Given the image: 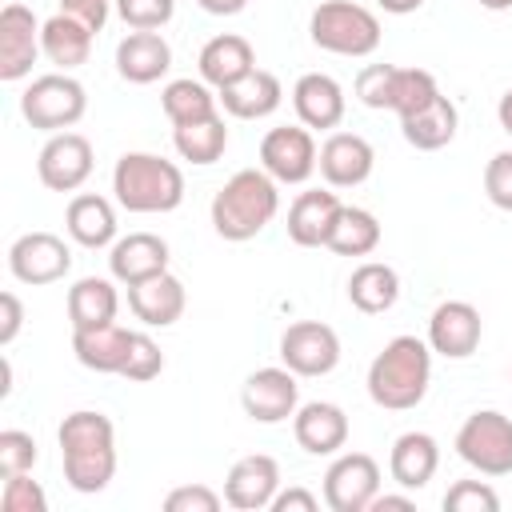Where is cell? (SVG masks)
I'll return each mask as SVG.
<instances>
[{
    "label": "cell",
    "mask_w": 512,
    "mask_h": 512,
    "mask_svg": "<svg viewBox=\"0 0 512 512\" xmlns=\"http://www.w3.org/2000/svg\"><path fill=\"white\" fill-rule=\"evenodd\" d=\"M292 108H296V116H300L304 128L328 132V128H336L344 120V108L348 104H344V88H340L336 76H328V72H304L292 84Z\"/></svg>",
    "instance_id": "cell-21"
},
{
    "label": "cell",
    "mask_w": 512,
    "mask_h": 512,
    "mask_svg": "<svg viewBox=\"0 0 512 512\" xmlns=\"http://www.w3.org/2000/svg\"><path fill=\"white\" fill-rule=\"evenodd\" d=\"M84 112H88V92L68 72L36 76L20 92V116L40 132H68L72 124L84 120Z\"/></svg>",
    "instance_id": "cell-6"
},
{
    "label": "cell",
    "mask_w": 512,
    "mask_h": 512,
    "mask_svg": "<svg viewBox=\"0 0 512 512\" xmlns=\"http://www.w3.org/2000/svg\"><path fill=\"white\" fill-rule=\"evenodd\" d=\"M64 228L80 248H112L116 244V208L108 196L80 192L68 200Z\"/></svg>",
    "instance_id": "cell-27"
},
{
    "label": "cell",
    "mask_w": 512,
    "mask_h": 512,
    "mask_svg": "<svg viewBox=\"0 0 512 512\" xmlns=\"http://www.w3.org/2000/svg\"><path fill=\"white\" fill-rule=\"evenodd\" d=\"M308 36L316 48H324L332 56L360 60V56H372L380 48V20L364 4L324 0V4H316L312 20H308Z\"/></svg>",
    "instance_id": "cell-5"
},
{
    "label": "cell",
    "mask_w": 512,
    "mask_h": 512,
    "mask_svg": "<svg viewBox=\"0 0 512 512\" xmlns=\"http://www.w3.org/2000/svg\"><path fill=\"white\" fill-rule=\"evenodd\" d=\"M496 120H500V128L512 136V88L500 96V104H496Z\"/></svg>",
    "instance_id": "cell-50"
},
{
    "label": "cell",
    "mask_w": 512,
    "mask_h": 512,
    "mask_svg": "<svg viewBox=\"0 0 512 512\" xmlns=\"http://www.w3.org/2000/svg\"><path fill=\"white\" fill-rule=\"evenodd\" d=\"M96 152L92 140L80 132H52L36 156V176L48 192H76L92 176Z\"/></svg>",
    "instance_id": "cell-11"
},
{
    "label": "cell",
    "mask_w": 512,
    "mask_h": 512,
    "mask_svg": "<svg viewBox=\"0 0 512 512\" xmlns=\"http://www.w3.org/2000/svg\"><path fill=\"white\" fill-rule=\"evenodd\" d=\"M440 96V84L432 72L424 68H396V84H392V112L396 116H412L424 104H432Z\"/></svg>",
    "instance_id": "cell-36"
},
{
    "label": "cell",
    "mask_w": 512,
    "mask_h": 512,
    "mask_svg": "<svg viewBox=\"0 0 512 512\" xmlns=\"http://www.w3.org/2000/svg\"><path fill=\"white\" fill-rule=\"evenodd\" d=\"M216 88L204 84V80H192V76H180V80H168L164 92H160V108L164 116L176 124H192V120H204V116H216Z\"/></svg>",
    "instance_id": "cell-33"
},
{
    "label": "cell",
    "mask_w": 512,
    "mask_h": 512,
    "mask_svg": "<svg viewBox=\"0 0 512 512\" xmlns=\"http://www.w3.org/2000/svg\"><path fill=\"white\" fill-rule=\"evenodd\" d=\"M20 324H24V304L16 292H0V344L8 348L16 336H20Z\"/></svg>",
    "instance_id": "cell-45"
},
{
    "label": "cell",
    "mask_w": 512,
    "mask_h": 512,
    "mask_svg": "<svg viewBox=\"0 0 512 512\" xmlns=\"http://www.w3.org/2000/svg\"><path fill=\"white\" fill-rule=\"evenodd\" d=\"M116 16L132 32H156L176 16V0H116Z\"/></svg>",
    "instance_id": "cell-37"
},
{
    "label": "cell",
    "mask_w": 512,
    "mask_h": 512,
    "mask_svg": "<svg viewBox=\"0 0 512 512\" xmlns=\"http://www.w3.org/2000/svg\"><path fill=\"white\" fill-rule=\"evenodd\" d=\"M384 12H392V16H408V12H416L424 0H376Z\"/></svg>",
    "instance_id": "cell-49"
},
{
    "label": "cell",
    "mask_w": 512,
    "mask_h": 512,
    "mask_svg": "<svg viewBox=\"0 0 512 512\" xmlns=\"http://www.w3.org/2000/svg\"><path fill=\"white\" fill-rule=\"evenodd\" d=\"M172 68V44L160 32H128L116 44V72L128 84H156Z\"/></svg>",
    "instance_id": "cell-23"
},
{
    "label": "cell",
    "mask_w": 512,
    "mask_h": 512,
    "mask_svg": "<svg viewBox=\"0 0 512 512\" xmlns=\"http://www.w3.org/2000/svg\"><path fill=\"white\" fill-rule=\"evenodd\" d=\"M208 16H236V12H244L248 8V0H196Z\"/></svg>",
    "instance_id": "cell-48"
},
{
    "label": "cell",
    "mask_w": 512,
    "mask_h": 512,
    "mask_svg": "<svg viewBox=\"0 0 512 512\" xmlns=\"http://www.w3.org/2000/svg\"><path fill=\"white\" fill-rule=\"evenodd\" d=\"M380 496V464L368 452H344L324 472V504L332 512H368Z\"/></svg>",
    "instance_id": "cell-9"
},
{
    "label": "cell",
    "mask_w": 512,
    "mask_h": 512,
    "mask_svg": "<svg viewBox=\"0 0 512 512\" xmlns=\"http://www.w3.org/2000/svg\"><path fill=\"white\" fill-rule=\"evenodd\" d=\"M484 192L500 212H512V148L496 152L484 164Z\"/></svg>",
    "instance_id": "cell-43"
},
{
    "label": "cell",
    "mask_w": 512,
    "mask_h": 512,
    "mask_svg": "<svg viewBox=\"0 0 512 512\" xmlns=\"http://www.w3.org/2000/svg\"><path fill=\"white\" fill-rule=\"evenodd\" d=\"M72 352L84 368L120 376L128 364V352H132V332L120 328L116 320L96 324V328H72Z\"/></svg>",
    "instance_id": "cell-25"
},
{
    "label": "cell",
    "mask_w": 512,
    "mask_h": 512,
    "mask_svg": "<svg viewBox=\"0 0 512 512\" xmlns=\"http://www.w3.org/2000/svg\"><path fill=\"white\" fill-rule=\"evenodd\" d=\"M320 500L308 488H284L272 496V512H316Z\"/></svg>",
    "instance_id": "cell-46"
},
{
    "label": "cell",
    "mask_w": 512,
    "mask_h": 512,
    "mask_svg": "<svg viewBox=\"0 0 512 512\" xmlns=\"http://www.w3.org/2000/svg\"><path fill=\"white\" fill-rule=\"evenodd\" d=\"M316 160H320V148L304 124L268 128L260 140V168L276 184H304L316 172Z\"/></svg>",
    "instance_id": "cell-8"
},
{
    "label": "cell",
    "mask_w": 512,
    "mask_h": 512,
    "mask_svg": "<svg viewBox=\"0 0 512 512\" xmlns=\"http://www.w3.org/2000/svg\"><path fill=\"white\" fill-rule=\"evenodd\" d=\"M40 20L28 4H4L0 8V80H24L36 64L40 48Z\"/></svg>",
    "instance_id": "cell-14"
},
{
    "label": "cell",
    "mask_w": 512,
    "mask_h": 512,
    "mask_svg": "<svg viewBox=\"0 0 512 512\" xmlns=\"http://www.w3.org/2000/svg\"><path fill=\"white\" fill-rule=\"evenodd\" d=\"M328 248L336 256H368L380 248V220L368 208H352L344 204L336 216V228L328 236Z\"/></svg>",
    "instance_id": "cell-35"
},
{
    "label": "cell",
    "mask_w": 512,
    "mask_h": 512,
    "mask_svg": "<svg viewBox=\"0 0 512 512\" xmlns=\"http://www.w3.org/2000/svg\"><path fill=\"white\" fill-rule=\"evenodd\" d=\"M112 192L124 212H172L184 200V172L156 152H124L112 168Z\"/></svg>",
    "instance_id": "cell-4"
},
{
    "label": "cell",
    "mask_w": 512,
    "mask_h": 512,
    "mask_svg": "<svg viewBox=\"0 0 512 512\" xmlns=\"http://www.w3.org/2000/svg\"><path fill=\"white\" fill-rule=\"evenodd\" d=\"M276 492H280V464L268 452L240 456L228 468V476H224V504H232L240 512L272 508V496Z\"/></svg>",
    "instance_id": "cell-16"
},
{
    "label": "cell",
    "mask_w": 512,
    "mask_h": 512,
    "mask_svg": "<svg viewBox=\"0 0 512 512\" xmlns=\"http://www.w3.org/2000/svg\"><path fill=\"white\" fill-rule=\"evenodd\" d=\"M456 128H460V112H456V104H452L444 92H440L432 104H424L420 112L400 116L404 140H408L412 148H420V152H436V148L452 144Z\"/></svg>",
    "instance_id": "cell-30"
},
{
    "label": "cell",
    "mask_w": 512,
    "mask_h": 512,
    "mask_svg": "<svg viewBox=\"0 0 512 512\" xmlns=\"http://www.w3.org/2000/svg\"><path fill=\"white\" fill-rule=\"evenodd\" d=\"M320 176L328 188H356L372 176L376 168V152L364 136L356 132H332L324 144H320V160H316Z\"/></svg>",
    "instance_id": "cell-17"
},
{
    "label": "cell",
    "mask_w": 512,
    "mask_h": 512,
    "mask_svg": "<svg viewBox=\"0 0 512 512\" xmlns=\"http://www.w3.org/2000/svg\"><path fill=\"white\" fill-rule=\"evenodd\" d=\"M480 8H488V12H508L512 8V0H476Z\"/></svg>",
    "instance_id": "cell-51"
},
{
    "label": "cell",
    "mask_w": 512,
    "mask_h": 512,
    "mask_svg": "<svg viewBox=\"0 0 512 512\" xmlns=\"http://www.w3.org/2000/svg\"><path fill=\"white\" fill-rule=\"evenodd\" d=\"M280 364L296 376H328L340 364V336L320 320H296L280 332Z\"/></svg>",
    "instance_id": "cell-10"
},
{
    "label": "cell",
    "mask_w": 512,
    "mask_h": 512,
    "mask_svg": "<svg viewBox=\"0 0 512 512\" xmlns=\"http://www.w3.org/2000/svg\"><path fill=\"white\" fill-rule=\"evenodd\" d=\"M196 68H200V80L220 92V88L244 80V76L256 68V52H252V44H248L244 36L220 32V36H212V40L200 48Z\"/></svg>",
    "instance_id": "cell-22"
},
{
    "label": "cell",
    "mask_w": 512,
    "mask_h": 512,
    "mask_svg": "<svg viewBox=\"0 0 512 512\" xmlns=\"http://www.w3.org/2000/svg\"><path fill=\"white\" fill-rule=\"evenodd\" d=\"M440 468V444L436 436L428 432H404L392 440V452H388V472L400 488L408 492H420Z\"/></svg>",
    "instance_id": "cell-26"
},
{
    "label": "cell",
    "mask_w": 512,
    "mask_h": 512,
    "mask_svg": "<svg viewBox=\"0 0 512 512\" xmlns=\"http://www.w3.org/2000/svg\"><path fill=\"white\" fill-rule=\"evenodd\" d=\"M216 508H220V496L204 484H184L164 496V512H216Z\"/></svg>",
    "instance_id": "cell-44"
},
{
    "label": "cell",
    "mask_w": 512,
    "mask_h": 512,
    "mask_svg": "<svg viewBox=\"0 0 512 512\" xmlns=\"http://www.w3.org/2000/svg\"><path fill=\"white\" fill-rule=\"evenodd\" d=\"M36 440L20 428H4L0 432V480L4 476H20V472H32L36 464Z\"/></svg>",
    "instance_id": "cell-40"
},
{
    "label": "cell",
    "mask_w": 512,
    "mask_h": 512,
    "mask_svg": "<svg viewBox=\"0 0 512 512\" xmlns=\"http://www.w3.org/2000/svg\"><path fill=\"white\" fill-rule=\"evenodd\" d=\"M184 284L172 272H160L152 280H140L128 288V308L136 312V320H144L148 328H172L184 316Z\"/></svg>",
    "instance_id": "cell-24"
},
{
    "label": "cell",
    "mask_w": 512,
    "mask_h": 512,
    "mask_svg": "<svg viewBox=\"0 0 512 512\" xmlns=\"http://www.w3.org/2000/svg\"><path fill=\"white\" fill-rule=\"evenodd\" d=\"M348 300L352 308H360L364 316H380L400 300V276L392 264L384 260H364L360 268H352L348 276Z\"/></svg>",
    "instance_id": "cell-31"
},
{
    "label": "cell",
    "mask_w": 512,
    "mask_h": 512,
    "mask_svg": "<svg viewBox=\"0 0 512 512\" xmlns=\"http://www.w3.org/2000/svg\"><path fill=\"white\" fill-rule=\"evenodd\" d=\"M280 212V192L276 180L264 168H240L224 180V188L212 196V228L220 240L244 244L252 236H260Z\"/></svg>",
    "instance_id": "cell-3"
},
{
    "label": "cell",
    "mask_w": 512,
    "mask_h": 512,
    "mask_svg": "<svg viewBox=\"0 0 512 512\" xmlns=\"http://www.w3.org/2000/svg\"><path fill=\"white\" fill-rule=\"evenodd\" d=\"M92 36H96V32H92L84 20H76V16H68V12H56V16H48L44 28H40V48H44L48 64H56L60 72H72V68H80V64L88 60Z\"/></svg>",
    "instance_id": "cell-29"
},
{
    "label": "cell",
    "mask_w": 512,
    "mask_h": 512,
    "mask_svg": "<svg viewBox=\"0 0 512 512\" xmlns=\"http://www.w3.org/2000/svg\"><path fill=\"white\" fill-rule=\"evenodd\" d=\"M60 4H64V0H60Z\"/></svg>",
    "instance_id": "cell-52"
},
{
    "label": "cell",
    "mask_w": 512,
    "mask_h": 512,
    "mask_svg": "<svg viewBox=\"0 0 512 512\" xmlns=\"http://www.w3.org/2000/svg\"><path fill=\"white\" fill-rule=\"evenodd\" d=\"M368 396L388 412H408L428 396L432 348L420 336H392L368 364Z\"/></svg>",
    "instance_id": "cell-2"
},
{
    "label": "cell",
    "mask_w": 512,
    "mask_h": 512,
    "mask_svg": "<svg viewBox=\"0 0 512 512\" xmlns=\"http://www.w3.org/2000/svg\"><path fill=\"white\" fill-rule=\"evenodd\" d=\"M412 508H416L412 496H388V492H380L372 500V512H412Z\"/></svg>",
    "instance_id": "cell-47"
},
{
    "label": "cell",
    "mask_w": 512,
    "mask_h": 512,
    "mask_svg": "<svg viewBox=\"0 0 512 512\" xmlns=\"http://www.w3.org/2000/svg\"><path fill=\"white\" fill-rule=\"evenodd\" d=\"M108 272L124 288L168 272V240H160L156 232H128V236H120L112 244V252H108Z\"/></svg>",
    "instance_id": "cell-19"
},
{
    "label": "cell",
    "mask_w": 512,
    "mask_h": 512,
    "mask_svg": "<svg viewBox=\"0 0 512 512\" xmlns=\"http://www.w3.org/2000/svg\"><path fill=\"white\" fill-rule=\"evenodd\" d=\"M8 272L20 284H56L72 272V248L56 232H24L8 248Z\"/></svg>",
    "instance_id": "cell-12"
},
{
    "label": "cell",
    "mask_w": 512,
    "mask_h": 512,
    "mask_svg": "<svg viewBox=\"0 0 512 512\" xmlns=\"http://www.w3.org/2000/svg\"><path fill=\"white\" fill-rule=\"evenodd\" d=\"M340 196L324 192V188H308L288 204V240L300 248H328V236L336 228L340 216Z\"/></svg>",
    "instance_id": "cell-20"
},
{
    "label": "cell",
    "mask_w": 512,
    "mask_h": 512,
    "mask_svg": "<svg viewBox=\"0 0 512 512\" xmlns=\"http://www.w3.org/2000/svg\"><path fill=\"white\" fill-rule=\"evenodd\" d=\"M164 372V352H160V344L148 336V332H132V352H128V364H124V380H136V384H144V380H156Z\"/></svg>",
    "instance_id": "cell-39"
},
{
    "label": "cell",
    "mask_w": 512,
    "mask_h": 512,
    "mask_svg": "<svg viewBox=\"0 0 512 512\" xmlns=\"http://www.w3.org/2000/svg\"><path fill=\"white\" fill-rule=\"evenodd\" d=\"M392 84H396V64H368L356 76V96L364 108L392 112Z\"/></svg>",
    "instance_id": "cell-38"
},
{
    "label": "cell",
    "mask_w": 512,
    "mask_h": 512,
    "mask_svg": "<svg viewBox=\"0 0 512 512\" xmlns=\"http://www.w3.org/2000/svg\"><path fill=\"white\" fill-rule=\"evenodd\" d=\"M444 508L448 512H496L500 508V496L484 480H456L444 492Z\"/></svg>",
    "instance_id": "cell-42"
},
{
    "label": "cell",
    "mask_w": 512,
    "mask_h": 512,
    "mask_svg": "<svg viewBox=\"0 0 512 512\" xmlns=\"http://www.w3.org/2000/svg\"><path fill=\"white\" fill-rule=\"evenodd\" d=\"M172 144L180 152V160L188 164H216L228 148V128H224V116H204V120H192V124H176L172 128Z\"/></svg>",
    "instance_id": "cell-34"
},
{
    "label": "cell",
    "mask_w": 512,
    "mask_h": 512,
    "mask_svg": "<svg viewBox=\"0 0 512 512\" xmlns=\"http://www.w3.org/2000/svg\"><path fill=\"white\" fill-rule=\"evenodd\" d=\"M216 96H220V108H224L228 116H236V120H264V116H272V112L280 108L284 88H280V80H276L272 72L252 68L244 80L220 88Z\"/></svg>",
    "instance_id": "cell-28"
},
{
    "label": "cell",
    "mask_w": 512,
    "mask_h": 512,
    "mask_svg": "<svg viewBox=\"0 0 512 512\" xmlns=\"http://www.w3.org/2000/svg\"><path fill=\"white\" fill-rule=\"evenodd\" d=\"M292 436L308 456H336L348 444V416L332 400H308L292 416Z\"/></svg>",
    "instance_id": "cell-18"
},
{
    "label": "cell",
    "mask_w": 512,
    "mask_h": 512,
    "mask_svg": "<svg viewBox=\"0 0 512 512\" xmlns=\"http://www.w3.org/2000/svg\"><path fill=\"white\" fill-rule=\"evenodd\" d=\"M56 440H60L68 488L92 496V492H104L112 484V476H116V428L104 412H92V408L68 412L56 428Z\"/></svg>",
    "instance_id": "cell-1"
},
{
    "label": "cell",
    "mask_w": 512,
    "mask_h": 512,
    "mask_svg": "<svg viewBox=\"0 0 512 512\" xmlns=\"http://www.w3.org/2000/svg\"><path fill=\"white\" fill-rule=\"evenodd\" d=\"M0 508L4 512H48V496L32 480V472H20V476H4Z\"/></svg>",
    "instance_id": "cell-41"
},
{
    "label": "cell",
    "mask_w": 512,
    "mask_h": 512,
    "mask_svg": "<svg viewBox=\"0 0 512 512\" xmlns=\"http://www.w3.org/2000/svg\"><path fill=\"white\" fill-rule=\"evenodd\" d=\"M484 320L468 300H444L428 316V348L444 360H464L480 348Z\"/></svg>",
    "instance_id": "cell-15"
},
{
    "label": "cell",
    "mask_w": 512,
    "mask_h": 512,
    "mask_svg": "<svg viewBox=\"0 0 512 512\" xmlns=\"http://www.w3.org/2000/svg\"><path fill=\"white\" fill-rule=\"evenodd\" d=\"M300 376L284 364H268V368H256L244 388H240V404L244 412L256 420V424H280L288 416H296L300 408Z\"/></svg>",
    "instance_id": "cell-13"
},
{
    "label": "cell",
    "mask_w": 512,
    "mask_h": 512,
    "mask_svg": "<svg viewBox=\"0 0 512 512\" xmlns=\"http://www.w3.org/2000/svg\"><path fill=\"white\" fill-rule=\"evenodd\" d=\"M116 308H120V296H116V284L108 276H80L68 288V320H72V328L108 324V320H116Z\"/></svg>",
    "instance_id": "cell-32"
},
{
    "label": "cell",
    "mask_w": 512,
    "mask_h": 512,
    "mask_svg": "<svg viewBox=\"0 0 512 512\" xmlns=\"http://www.w3.org/2000/svg\"><path fill=\"white\" fill-rule=\"evenodd\" d=\"M456 456L480 476H508L512 472V420L496 408L472 412L456 432Z\"/></svg>",
    "instance_id": "cell-7"
}]
</instances>
